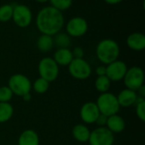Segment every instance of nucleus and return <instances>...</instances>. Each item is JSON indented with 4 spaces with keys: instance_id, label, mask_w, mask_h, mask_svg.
<instances>
[{
    "instance_id": "nucleus-20",
    "label": "nucleus",
    "mask_w": 145,
    "mask_h": 145,
    "mask_svg": "<svg viewBox=\"0 0 145 145\" xmlns=\"http://www.w3.org/2000/svg\"><path fill=\"white\" fill-rule=\"evenodd\" d=\"M14 115V108L9 103H0V123L8 121Z\"/></svg>"
},
{
    "instance_id": "nucleus-11",
    "label": "nucleus",
    "mask_w": 145,
    "mask_h": 145,
    "mask_svg": "<svg viewBox=\"0 0 145 145\" xmlns=\"http://www.w3.org/2000/svg\"><path fill=\"white\" fill-rule=\"evenodd\" d=\"M127 64L121 60H116L106 65V76L111 82H117L123 79L127 71Z\"/></svg>"
},
{
    "instance_id": "nucleus-3",
    "label": "nucleus",
    "mask_w": 145,
    "mask_h": 145,
    "mask_svg": "<svg viewBox=\"0 0 145 145\" xmlns=\"http://www.w3.org/2000/svg\"><path fill=\"white\" fill-rule=\"evenodd\" d=\"M96 104L100 114L107 117L118 114L121 109L116 96L109 91L101 93L97 99Z\"/></svg>"
},
{
    "instance_id": "nucleus-22",
    "label": "nucleus",
    "mask_w": 145,
    "mask_h": 145,
    "mask_svg": "<svg viewBox=\"0 0 145 145\" xmlns=\"http://www.w3.org/2000/svg\"><path fill=\"white\" fill-rule=\"evenodd\" d=\"M49 86L50 83L40 77L37 79L33 83H31V89H33V91L37 94L46 93L48 91Z\"/></svg>"
},
{
    "instance_id": "nucleus-27",
    "label": "nucleus",
    "mask_w": 145,
    "mask_h": 145,
    "mask_svg": "<svg viewBox=\"0 0 145 145\" xmlns=\"http://www.w3.org/2000/svg\"><path fill=\"white\" fill-rule=\"evenodd\" d=\"M13 96L14 94L8 85L0 86V103H9Z\"/></svg>"
},
{
    "instance_id": "nucleus-1",
    "label": "nucleus",
    "mask_w": 145,
    "mask_h": 145,
    "mask_svg": "<svg viewBox=\"0 0 145 145\" xmlns=\"http://www.w3.org/2000/svg\"><path fill=\"white\" fill-rule=\"evenodd\" d=\"M65 24V17L61 11L52 6L41 9L36 18V25L42 34L54 36L59 33Z\"/></svg>"
},
{
    "instance_id": "nucleus-23",
    "label": "nucleus",
    "mask_w": 145,
    "mask_h": 145,
    "mask_svg": "<svg viewBox=\"0 0 145 145\" xmlns=\"http://www.w3.org/2000/svg\"><path fill=\"white\" fill-rule=\"evenodd\" d=\"M71 37L66 32H59L54 35V44L59 48H69L71 45Z\"/></svg>"
},
{
    "instance_id": "nucleus-29",
    "label": "nucleus",
    "mask_w": 145,
    "mask_h": 145,
    "mask_svg": "<svg viewBox=\"0 0 145 145\" xmlns=\"http://www.w3.org/2000/svg\"><path fill=\"white\" fill-rule=\"evenodd\" d=\"M107 119L108 117L100 114L99 115V117L97 118L96 121H95V124L98 126V127H105L106 126V123H107Z\"/></svg>"
},
{
    "instance_id": "nucleus-25",
    "label": "nucleus",
    "mask_w": 145,
    "mask_h": 145,
    "mask_svg": "<svg viewBox=\"0 0 145 145\" xmlns=\"http://www.w3.org/2000/svg\"><path fill=\"white\" fill-rule=\"evenodd\" d=\"M13 9H14V6L11 4H8V3L0 6V21L1 22H8L10 20H12Z\"/></svg>"
},
{
    "instance_id": "nucleus-32",
    "label": "nucleus",
    "mask_w": 145,
    "mask_h": 145,
    "mask_svg": "<svg viewBox=\"0 0 145 145\" xmlns=\"http://www.w3.org/2000/svg\"><path fill=\"white\" fill-rule=\"evenodd\" d=\"M106 3L108 4H111V5H115V4H118L120 3H121L123 0H104Z\"/></svg>"
},
{
    "instance_id": "nucleus-28",
    "label": "nucleus",
    "mask_w": 145,
    "mask_h": 145,
    "mask_svg": "<svg viewBox=\"0 0 145 145\" xmlns=\"http://www.w3.org/2000/svg\"><path fill=\"white\" fill-rule=\"evenodd\" d=\"M72 56L74 59H82L84 57V50L82 47H75L71 50Z\"/></svg>"
},
{
    "instance_id": "nucleus-26",
    "label": "nucleus",
    "mask_w": 145,
    "mask_h": 145,
    "mask_svg": "<svg viewBox=\"0 0 145 145\" xmlns=\"http://www.w3.org/2000/svg\"><path fill=\"white\" fill-rule=\"evenodd\" d=\"M49 2L51 3L50 6L62 12L71 8L73 0H49Z\"/></svg>"
},
{
    "instance_id": "nucleus-33",
    "label": "nucleus",
    "mask_w": 145,
    "mask_h": 145,
    "mask_svg": "<svg viewBox=\"0 0 145 145\" xmlns=\"http://www.w3.org/2000/svg\"><path fill=\"white\" fill-rule=\"evenodd\" d=\"M22 99H23V101H24V102H25V103L30 102V101L31 100V92H30V93H27V94H25V95H24V96L22 97Z\"/></svg>"
},
{
    "instance_id": "nucleus-31",
    "label": "nucleus",
    "mask_w": 145,
    "mask_h": 145,
    "mask_svg": "<svg viewBox=\"0 0 145 145\" xmlns=\"http://www.w3.org/2000/svg\"><path fill=\"white\" fill-rule=\"evenodd\" d=\"M137 94L138 97H144L145 98V85H142L138 91H137Z\"/></svg>"
},
{
    "instance_id": "nucleus-2",
    "label": "nucleus",
    "mask_w": 145,
    "mask_h": 145,
    "mask_svg": "<svg viewBox=\"0 0 145 145\" xmlns=\"http://www.w3.org/2000/svg\"><path fill=\"white\" fill-rule=\"evenodd\" d=\"M96 56L99 61L106 66L118 60L120 46L114 39L105 38L98 44L96 47Z\"/></svg>"
},
{
    "instance_id": "nucleus-24",
    "label": "nucleus",
    "mask_w": 145,
    "mask_h": 145,
    "mask_svg": "<svg viewBox=\"0 0 145 145\" xmlns=\"http://www.w3.org/2000/svg\"><path fill=\"white\" fill-rule=\"evenodd\" d=\"M134 106L137 117L144 122L145 121V98L138 96Z\"/></svg>"
},
{
    "instance_id": "nucleus-15",
    "label": "nucleus",
    "mask_w": 145,
    "mask_h": 145,
    "mask_svg": "<svg viewBox=\"0 0 145 145\" xmlns=\"http://www.w3.org/2000/svg\"><path fill=\"white\" fill-rule=\"evenodd\" d=\"M105 127L108 128L113 134L121 133L126 128V121L121 115L116 114L108 117Z\"/></svg>"
},
{
    "instance_id": "nucleus-30",
    "label": "nucleus",
    "mask_w": 145,
    "mask_h": 145,
    "mask_svg": "<svg viewBox=\"0 0 145 145\" xmlns=\"http://www.w3.org/2000/svg\"><path fill=\"white\" fill-rule=\"evenodd\" d=\"M95 73L98 75V77L105 76L106 75V66L105 65H100V66L97 67L95 69Z\"/></svg>"
},
{
    "instance_id": "nucleus-14",
    "label": "nucleus",
    "mask_w": 145,
    "mask_h": 145,
    "mask_svg": "<svg viewBox=\"0 0 145 145\" xmlns=\"http://www.w3.org/2000/svg\"><path fill=\"white\" fill-rule=\"evenodd\" d=\"M116 97L120 107L128 108L134 105L136 99L138 97V94L136 91L126 88L121 90L116 96Z\"/></svg>"
},
{
    "instance_id": "nucleus-10",
    "label": "nucleus",
    "mask_w": 145,
    "mask_h": 145,
    "mask_svg": "<svg viewBox=\"0 0 145 145\" xmlns=\"http://www.w3.org/2000/svg\"><path fill=\"white\" fill-rule=\"evenodd\" d=\"M88 30V21L81 17V16H75L72 17L65 26L66 33L71 38H79L82 37L87 33Z\"/></svg>"
},
{
    "instance_id": "nucleus-7",
    "label": "nucleus",
    "mask_w": 145,
    "mask_h": 145,
    "mask_svg": "<svg viewBox=\"0 0 145 145\" xmlns=\"http://www.w3.org/2000/svg\"><path fill=\"white\" fill-rule=\"evenodd\" d=\"M70 74L76 79L85 80L92 74V68L85 59H73L68 66Z\"/></svg>"
},
{
    "instance_id": "nucleus-9",
    "label": "nucleus",
    "mask_w": 145,
    "mask_h": 145,
    "mask_svg": "<svg viewBox=\"0 0 145 145\" xmlns=\"http://www.w3.org/2000/svg\"><path fill=\"white\" fill-rule=\"evenodd\" d=\"M88 143L90 145H113L115 136L105 126L98 127L91 132Z\"/></svg>"
},
{
    "instance_id": "nucleus-13",
    "label": "nucleus",
    "mask_w": 145,
    "mask_h": 145,
    "mask_svg": "<svg viewBox=\"0 0 145 145\" xmlns=\"http://www.w3.org/2000/svg\"><path fill=\"white\" fill-rule=\"evenodd\" d=\"M127 44L129 49L135 51H142L145 49V35L142 32H133L127 38Z\"/></svg>"
},
{
    "instance_id": "nucleus-5",
    "label": "nucleus",
    "mask_w": 145,
    "mask_h": 145,
    "mask_svg": "<svg viewBox=\"0 0 145 145\" xmlns=\"http://www.w3.org/2000/svg\"><path fill=\"white\" fill-rule=\"evenodd\" d=\"M38 73L40 78L44 79L49 83L54 81L59 73V68L52 57H43L40 60L38 66Z\"/></svg>"
},
{
    "instance_id": "nucleus-18",
    "label": "nucleus",
    "mask_w": 145,
    "mask_h": 145,
    "mask_svg": "<svg viewBox=\"0 0 145 145\" xmlns=\"http://www.w3.org/2000/svg\"><path fill=\"white\" fill-rule=\"evenodd\" d=\"M72 136L75 140L79 143H87L88 142L91 131L84 124H77L73 126L71 131Z\"/></svg>"
},
{
    "instance_id": "nucleus-12",
    "label": "nucleus",
    "mask_w": 145,
    "mask_h": 145,
    "mask_svg": "<svg viewBox=\"0 0 145 145\" xmlns=\"http://www.w3.org/2000/svg\"><path fill=\"white\" fill-rule=\"evenodd\" d=\"M100 115L96 103L88 102L85 103L80 109L81 120L85 124H94L97 118Z\"/></svg>"
},
{
    "instance_id": "nucleus-17",
    "label": "nucleus",
    "mask_w": 145,
    "mask_h": 145,
    "mask_svg": "<svg viewBox=\"0 0 145 145\" xmlns=\"http://www.w3.org/2000/svg\"><path fill=\"white\" fill-rule=\"evenodd\" d=\"M40 139L36 131L26 129L23 131L18 138V145H39Z\"/></svg>"
},
{
    "instance_id": "nucleus-19",
    "label": "nucleus",
    "mask_w": 145,
    "mask_h": 145,
    "mask_svg": "<svg viewBox=\"0 0 145 145\" xmlns=\"http://www.w3.org/2000/svg\"><path fill=\"white\" fill-rule=\"evenodd\" d=\"M54 37L42 34L37 41V47L39 50V51L42 53H47L50 51L54 47Z\"/></svg>"
},
{
    "instance_id": "nucleus-16",
    "label": "nucleus",
    "mask_w": 145,
    "mask_h": 145,
    "mask_svg": "<svg viewBox=\"0 0 145 145\" xmlns=\"http://www.w3.org/2000/svg\"><path fill=\"white\" fill-rule=\"evenodd\" d=\"M54 62L58 64V66H69V64L72 62L73 56L71 50L69 48H59L54 53L52 57Z\"/></svg>"
},
{
    "instance_id": "nucleus-34",
    "label": "nucleus",
    "mask_w": 145,
    "mask_h": 145,
    "mask_svg": "<svg viewBox=\"0 0 145 145\" xmlns=\"http://www.w3.org/2000/svg\"><path fill=\"white\" fill-rule=\"evenodd\" d=\"M35 1L39 3H45L47 2H49V0H35Z\"/></svg>"
},
{
    "instance_id": "nucleus-21",
    "label": "nucleus",
    "mask_w": 145,
    "mask_h": 145,
    "mask_svg": "<svg viewBox=\"0 0 145 145\" xmlns=\"http://www.w3.org/2000/svg\"><path fill=\"white\" fill-rule=\"evenodd\" d=\"M94 86L95 89L100 93L108 92L111 86V81L109 79V78L106 75L99 76L96 78L94 82Z\"/></svg>"
},
{
    "instance_id": "nucleus-8",
    "label": "nucleus",
    "mask_w": 145,
    "mask_h": 145,
    "mask_svg": "<svg viewBox=\"0 0 145 145\" xmlns=\"http://www.w3.org/2000/svg\"><path fill=\"white\" fill-rule=\"evenodd\" d=\"M32 12L27 5L16 4L14 6L12 20L17 26L20 28L28 27L32 21Z\"/></svg>"
},
{
    "instance_id": "nucleus-4",
    "label": "nucleus",
    "mask_w": 145,
    "mask_h": 145,
    "mask_svg": "<svg viewBox=\"0 0 145 145\" xmlns=\"http://www.w3.org/2000/svg\"><path fill=\"white\" fill-rule=\"evenodd\" d=\"M8 86L14 95L22 97L31 91V81L22 73H14L8 79Z\"/></svg>"
},
{
    "instance_id": "nucleus-6",
    "label": "nucleus",
    "mask_w": 145,
    "mask_h": 145,
    "mask_svg": "<svg viewBox=\"0 0 145 145\" xmlns=\"http://www.w3.org/2000/svg\"><path fill=\"white\" fill-rule=\"evenodd\" d=\"M122 80L127 89L137 92V91L144 85V72L140 67L133 66L127 68Z\"/></svg>"
}]
</instances>
